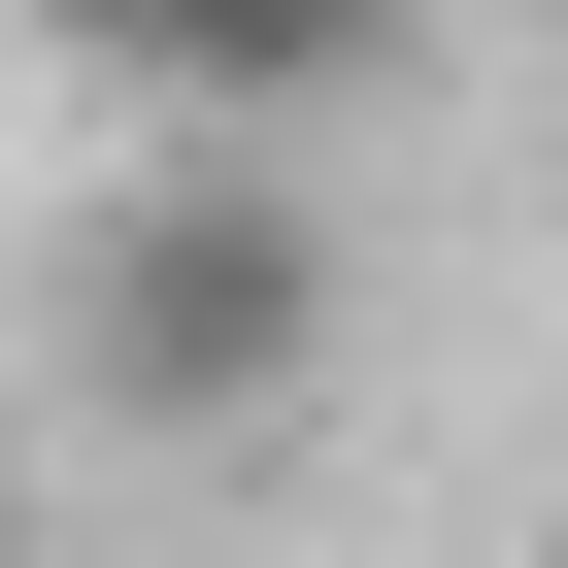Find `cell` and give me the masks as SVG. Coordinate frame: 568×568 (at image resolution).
Here are the masks:
<instances>
[{"instance_id":"obj_1","label":"cell","mask_w":568,"mask_h":568,"mask_svg":"<svg viewBox=\"0 0 568 568\" xmlns=\"http://www.w3.org/2000/svg\"><path fill=\"white\" fill-rule=\"evenodd\" d=\"M335 368H368L335 168H302V134H168V168L101 201V267H68V402H101V435H302Z\"/></svg>"},{"instance_id":"obj_2","label":"cell","mask_w":568,"mask_h":568,"mask_svg":"<svg viewBox=\"0 0 568 568\" xmlns=\"http://www.w3.org/2000/svg\"><path fill=\"white\" fill-rule=\"evenodd\" d=\"M68 68H134L168 134H368V101H435L468 68V0H34Z\"/></svg>"},{"instance_id":"obj_3","label":"cell","mask_w":568,"mask_h":568,"mask_svg":"<svg viewBox=\"0 0 568 568\" xmlns=\"http://www.w3.org/2000/svg\"><path fill=\"white\" fill-rule=\"evenodd\" d=\"M0 34H34V0H0Z\"/></svg>"}]
</instances>
